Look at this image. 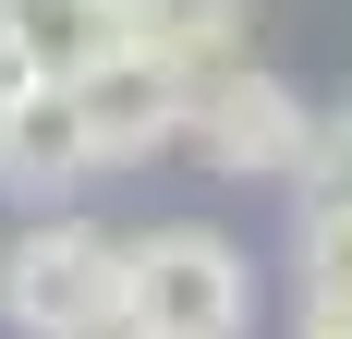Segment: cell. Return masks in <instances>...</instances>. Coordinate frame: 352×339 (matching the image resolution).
<instances>
[{
	"label": "cell",
	"mask_w": 352,
	"mask_h": 339,
	"mask_svg": "<svg viewBox=\"0 0 352 339\" xmlns=\"http://www.w3.org/2000/svg\"><path fill=\"white\" fill-rule=\"evenodd\" d=\"M73 182H98V158H85V134H73V97L61 85H25V97L0 109V194L49 206V194H73Z\"/></svg>",
	"instance_id": "5b68a950"
},
{
	"label": "cell",
	"mask_w": 352,
	"mask_h": 339,
	"mask_svg": "<svg viewBox=\"0 0 352 339\" xmlns=\"http://www.w3.org/2000/svg\"><path fill=\"white\" fill-rule=\"evenodd\" d=\"M109 279H122V242L98 218H36L0 255V327L12 339H109Z\"/></svg>",
	"instance_id": "7a4b0ae2"
},
{
	"label": "cell",
	"mask_w": 352,
	"mask_h": 339,
	"mask_svg": "<svg viewBox=\"0 0 352 339\" xmlns=\"http://www.w3.org/2000/svg\"><path fill=\"white\" fill-rule=\"evenodd\" d=\"M25 85H49V73H36V61H25V49H12V36H0V109L25 97Z\"/></svg>",
	"instance_id": "8fae6325"
},
{
	"label": "cell",
	"mask_w": 352,
	"mask_h": 339,
	"mask_svg": "<svg viewBox=\"0 0 352 339\" xmlns=\"http://www.w3.org/2000/svg\"><path fill=\"white\" fill-rule=\"evenodd\" d=\"M0 36L61 85V73H85L109 36H122V12H109V0H0Z\"/></svg>",
	"instance_id": "52a82bcc"
},
{
	"label": "cell",
	"mask_w": 352,
	"mask_h": 339,
	"mask_svg": "<svg viewBox=\"0 0 352 339\" xmlns=\"http://www.w3.org/2000/svg\"><path fill=\"white\" fill-rule=\"evenodd\" d=\"M304 182H352V109H340V121H316V158H304Z\"/></svg>",
	"instance_id": "30bf717a"
},
{
	"label": "cell",
	"mask_w": 352,
	"mask_h": 339,
	"mask_svg": "<svg viewBox=\"0 0 352 339\" xmlns=\"http://www.w3.org/2000/svg\"><path fill=\"white\" fill-rule=\"evenodd\" d=\"M182 134L207 145L231 182H304V158H316V109L292 97L280 73L219 61V73H195V97H182Z\"/></svg>",
	"instance_id": "3957f363"
},
{
	"label": "cell",
	"mask_w": 352,
	"mask_h": 339,
	"mask_svg": "<svg viewBox=\"0 0 352 339\" xmlns=\"http://www.w3.org/2000/svg\"><path fill=\"white\" fill-rule=\"evenodd\" d=\"M109 12H122V36L146 61H170V73L243 61V25H255V0H109Z\"/></svg>",
	"instance_id": "8992f818"
},
{
	"label": "cell",
	"mask_w": 352,
	"mask_h": 339,
	"mask_svg": "<svg viewBox=\"0 0 352 339\" xmlns=\"http://www.w3.org/2000/svg\"><path fill=\"white\" fill-rule=\"evenodd\" d=\"M109 339H122V327H109Z\"/></svg>",
	"instance_id": "7c38bea8"
},
{
	"label": "cell",
	"mask_w": 352,
	"mask_h": 339,
	"mask_svg": "<svg viewBox=\"0 0 352 339\" xmlns=\"http://www.w3.org/2000/svg\"><path fill=\"white\" fill-rule=\"evenodd\" d=\"M109 327L122 339H243L255 327V267L231 231H134L122 242V279H109Z\"/></svg>",
	"instance_id": "6da1fadb"
},
{
	"label": "cell",
	"mask_w": 352,
	"mask_h": 339,
	"mask_svg": "<svg viewBox=\"0 0 352 339\" xmlns=\"http://www.w3.org/2000/svg\"><path fill=\"white\" fill-rule=\"evenodd\" d=\"M61 97H73V134H85V158H98V170H122V158H158V145L182 134V97H195V73L146 61L134 36H109L85 73H61Z\"/></svg>",
	"instance_id": "277c9868"
},
{
	"label": "cell",
	"mask_w": 352,
	"mask_h": 339,
	"mask_svg": "<svg viewBox=\"0 0 352 339\" xmlns=\"http://www.w3.org/2000/svg\"><path fill=\"white\" fill-rule=\"evenodd\" d=\"M292 267H304V291H352V182H316V194H304Z\"/></svg>",
	"instance_id": "ba28073f"
},
{
	"label": "cell",
	"mask_w": 352,
	"mask_h": 339,
	"mask_svg": "<svg viewBox=\"0 0 352 339\" xmlns=\"http://www.w3.org/2000/svg\"><path fill=\"white\" fill-rule=\"evenodd\" d=\"M292 339H352V291H304V315H292Z\"/></svg>",
	"instance_id": "9c48e42d"
}]
</instances>
